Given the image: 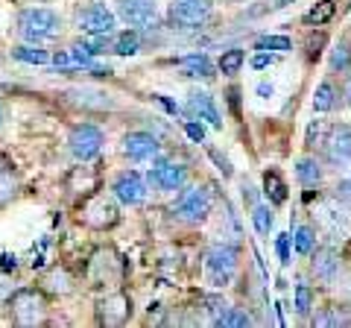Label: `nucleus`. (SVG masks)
<instances>
[{
	"label": "nucleus",
	"instance_id": "1",
	"mask_svg": "<svg viewBox=\"0 0 351 328\" xmlns=\"http://www.w3.org/2000/svg\"><path fill=\"white\" fill-rule=\"evenodd\" d=\"M82 288L94 293H106L114 288H123L129 279V261L114 244H100L88 253L85 264L80 267Z\"/></svg>",
	"mask_w": 351,
	"mask_h": 328
},
{
	"label": "nucleus",
	"instance_id": "2",
	"mask_svg": "<svg viewBox=\"0 0 351 328\" xmlns=\"http://www.w3.org/2000/svg\"><path fill=\"white\" fill-rule=\"evenodd\" d=\"M240 261H243V244L237 240H214L202 249V272L205 284L211 290H226L240 276Z\"/></svg>",
	"mask_w": 351,
	"mask_h": 328
},
{
	"label": "nucleus",
	"instance_id": "3",
	"mask_svg": "<svg viewBox=\"0 0 351 328\" xmlns=\"http://www.w3.org/2000/svg\"><path fill=\"white\" fill-rule=\"evenodd\" d=\"M3 311L9 314V323L18 325V328H41V325L53 323L50 320L53 299L38 288V284H18Z\"/></svg>",
	"mask_w": 351,
	"mask_h": 328
},
{
	"label": "nucleus",
	"instance_id": "4",
	"mask_svg": "<svg viewBox=\"0 0 351 328\" xmlns=\"http://www.w3.org/2000/svg\"><path fill=\"white\" fill-rule=\"evenodd\" d=\"M73 223L82 226L85 232H97V235L114 232L123 223V205L112 194L97 191L91 196H85V200L73 202Z\"/></svg>",
	"mask_w": 351,
	"mask_h": 328
},
{
	"label": "nucleus",
	"instance_id": "5",
	"mask_svg": "<svg viewBox=\"0 0 351 328\" xmlns=\"http://www.w3.org/2000/svg\"><path fill=\"white\" fill-rule=\"evenodd\" d=\"M316 232L325 244L346 246L351 244V209L346 202H339L331 191H322V196L313 205V220Z\"/></svg>",
	"mask_w": 351,
	"mask_h": 328
},
{
	"label": "nucleus",
	"instance_id": "6",
	"mask_svg": "<svg viewBox=\"0 0 351 328\" xmlns=\"http://www.w3.org/2000/svg\"><path fill=\"white\" fill-rule=\"evenodd\" d=\"M12 30L27 45H47V41H56L62 36L64 18L50 6H24L18 9Z\"/></svg>",
	"mask_w": 351,
	"mask_h": 328
},
{
	"label": "nucleus",
	"instance_id": "7",
	"mask_svg": "<svg viewBox=\"0 0 351 328\" xmlns=\"http://www.w3.org/2000/svg\"><path fill=\"white\" fill-rule=\"evenodd\" d=\"M167 214L176 223L188 226V229H199L208 223V217L214 214V194L208 185H184V188L176 194L173 205L167 209Z\"/></svg>",
	"mask_w": 351,
	"mask_h": 328
},
{
	"label": "nucleus",
	"instance_id": "8",
	"mask_svg": "<svg viewBox=\"0 0 351 328\" xmlns=\"http://www.w3.org/2000/svg\"><path fill=\"white\" fill-rule=\"evenodd\" d=\"M71 27L85 38H100L117 32L114 9L106 6V0H76L71 12Z\"/></svg>",
	"mask_w": 351,
	"mask_h": 328
},
{
	"label": "nucleus",
	"instance_id": "9",
	"mask_svg": "<svg viewBox=\"0 0 351 328\" xmlns=\"http://www.w3.org/2000/svg\"><path fill=\"white\" fill-rule=\"evenodd\" d=\"M346 264L348 261H346L343 246L319 240V244L311 249V255H307V279L319 288V293H328L337 284L339 272L346 270Z\"/></svg>",
	"mask_w": 351,
	"mask_h": 328
},
{
	"label": "nucleus",
	"instance_id": "10",
	"mask_svg": "<svg viewBox=\"0 0 351 328\" xmlns=\"http://www.w3.org/2000/svg\"><path fill=\"white\" fill-rule=\"evenodd\" d=\"M217 0H170L167 27L176 32H202L214 24Z\"/></svg>",
	"mask_w": 351,
	"mask_h": 328
},
{
	"label": "nucleus",
	"instance_id": "11",
	"mask_svg": "<svg viewBox=\"0 0 351 328\" xmlns=\"http://www.w3.org/2000/svg\"><path fill=\"white\" fill-rule=\"evenodd\" d=\"M135 320V296L123 288L97 293L94 299V325L100 328H126Z\"/></svg>",
	"mask_w": 351,
	"mask_h": 328
},
{
	"label": "nucleus",
	"instance_id": "12",
	"mask_svg": "<svg viewBox=\"0 0 351 328\" xmlns=\"http://www.w3.org/2000/svg\"><path fill=\"white\" fill-rule=\"evenodd\" d=\"M103 182H106V173L100 167V159L97 161H76L73 167L64 173L62 188H64V196H68L71 202H80L85 196L103 191Z\"/></svg>",
	"mask_w": 351,
	"mask_h": 328
},
{
	"label": "nucleus",
	"instance_id": "13",
	"mask_svg": "<svg viewBox=\"0 0 351 328\" xmlns=\"http://www.w3.org/2000/svg\"><path fill=\"white\" fill-rule=\"evenodd\" d=\"M36 284L53 302H64V299H73L82 290V276L71 264H50L36 276Z\"/></svg>",
	"mask_w": 351,
	"mask_h": 328
},
{
	"label": "nucleus",
	"instance_id": "14",
	"mask_svg": "<svg viewBox=\"0 0 351 328\" xmlns=\"http://www.w3.org/2000/svg\"><path fill=\"white\" fill-rule=\"evenodd\" d=\"M106 144V129L91 124V120H80L68 129V152L73 161H97Z\"/></svg>",
	"mask_w": 351,
	"mask_h": 328
},
{
	"label": "nucleus",
	"instance_id": "15",
	"mask_svg": "<svg viewBox=\"0 0 351 328\" xmlns=\"http://www.w3.org/2000/svg\"><path fill=\"white\" fill-rule=\"evenodd\" d=\"M149 182V191L156 194H179L191 182V167L182 161H167L164 156L152 159V167L144 173Z\"/></svg>",
	"mask_w": 351,
	"mask_h": 328
},
{
	"label": "nucleus",
	"instance_id": "16",
	"mask_svg": "<svg viewBox=\"0 0 351 328\" xmlns=\"http://www.w3.org/2000/svg\"><path fill=\"white\" fill-rule=\"evenodd\" d=\"M108 194H112L123 209H141V205L149 200V182H147L144 173L126 167V170H120L112 176V182H108Z\"/></svg>",
	"mask_w": 351,
	"mask_h": 328
},
{
	"label": "nucleus",
	"instance_id": "17",
	"mask_svg": "<svg viewBox=\"0 0 351 328\" xmlns=\"http://www.w3.org/2000/svg\"><path fill=\"white\" fill-rule=\"evenodd\" d=\"M319 156L328 167H351V124L331 120L328 135L319 147Z\"/></svg>",
	"mask_w": 351,
	"mask_h": 328
},
{
	"label": "nucleus",
	"instance_id": "18",
	"mask_svg": "<svg viewBox=\"0 0 351 328\" xmlns=\"http://www.w3.org/2000/svg\"><path fill=\"white\" fill-rule=\"evenodd\" d=\"M120 156L132 164H144L161 156V141L147 129H132L120 138Z\"/></svg>",
	"mask_w": 351,
	"mask_h": 328
},
{
	"label": "nucleus",
	"instance_id": "19",
	"mask_svg": "<svg viewBox=\"0 0 351 328\" xmlns=\"http://www.w3.org/2000/svg\"><path fill=\"white\" fill-rule=\"evenodd\" d=\"M114 15L126 27L149 30L158 21V0H114Z\"/></svg>",
	"mask_w": 351,
	"mask_h": 328
},
{
	"label": "nucleus",
	"instance_id": "20",
	"mask_svg": "<svg viewBox=\"0 0 351 328\" xmlns=\"http://www.w3.org/2000/svg\"><path fill=\"white\" fill-rule=\"evenodd\" d=\"M304 323L311 328H351V305L331 296L328 302L313 305V311Z\"/></svg>",
	"mask_w": 351,
	"mask_h": 328
},
{
	"label": "nucleus",
	"instance_id": "21",
	"mask_svg": "<svg viewBox=\"0 0 351 328\" xmlns=\"http://www.w3.org/2000/svg\"><path fill=\"white\" fill-rule=\"evenodd\" d=\"M73 108H82V112H112L117 106L114 97L103 91V89H91V85H76L62 94Z\"/></svg>",
	"mask_w": 351,
	"mask_h": 328
},
{
	"label": "nucleus",
	"instance_id": "22",
	"mask_svg": "<svg viewBox=\"0 0 351 328\" xmlns=\"http://www.w3.org/2000/svg\"><path fill=\"white\" fill-rule=\"evenodd\" d=\"M325 173H328V164L322 161L319 152L304 150L302 156L293 161V176L299 182V188H322Z\"/></svg>",
	"mask_w": 351,
	"mask_h": 328
},
{
	"label": "nucleus",
	"instance_id": "23",
	"mask_svg": "<svg viewBox=\"0 0 351 328\" xmlns=\"http://www.w3.org/2000/svg\"><path fill=\"white\" fill-rule=\"evenodd\" d=\"M182 112H184V117L205 120L208 126L223 129V115H219V108H217V100H214V97L208 94V91H202V89H193V91L188 94V100H184Z\"/></svg>",
	"mask_w": 351,
	"mask_h": 328
},
{
	"label": "nucleus",
	"instance_id": "24",
	"mask_svg": "<svg viewBox=\"0 0 351 328\" xmlns=\"http://www.w3.org/2000/svg\"><path fill=\"white\" fill-rule=\"evenodd\" d=\"M173 68H179L182 76H191V80H205L211 82L217 76V65L211 62L208 53H184V56H176L170 59Z\"/></svg>",
	"mask_w": 351,
	"mask_h": 328
},
{
	"label": "nucleus",
	"instance_id": "25",
	"mask_svg": "<svg viewBox=\"0 0 351 328\" xmlns=\"http://www.w3.org/2000/svg\"><path fill=\"white\" fill-rule=\"evenodd\" d=\"M261 196L272 205V209L287 205L290 185H287V179H284V173L278 167H263V173H261Z\"/></svg>",
	"mask_w": 351,
	"mask_h": 328
},
{
	"label": "nucleus",
	"instance_id": "26",
	"mask_svg": "<svg viewBox=\"0 0 351 328\" xmlns=\"http://www.w3.org/2000/svg\"><path fill=\"white\" fill-rule=\"evenodd\" d=\"M311 106L316 115H334L337 108H343V89H339L337 76H325V80L316 85Z\"/></svg>",
	"mask_w": 351,
	"mask_h": 328
},
{
	"label": "nucleus",
	"instance_id": "27",
	"mask_svg": "<svg viewBox=\"0 0 351 328\" xmlns=\"http://www.w3.org/2000/svg\"><path fill=\"white\" fill-rule=\"evenodd\" d=\"M351 71V30L339 32L334 47L328 50V76H346Z\"/></svg>",
	"mask_w": 351,
	"mask_h": 328
},
{
	"label": "nucleus",
	"instance_id": "28",
	"mask_svg": "<svg viewBox=\"0 0 351 328\" xmlns=\"http://www.w3.org/2000/svg\"><path fill=\"white\" fill-rule=\"evenodd\" d=\"M316 296H319V288L307 279V276H299L295 279V288H293V311L302 316V320H307L316 305Z\"/></svg>",
	"mask_w": 351,
	"mask_h": 328
},
{
	"label": "nucleus",
	"instance_id": "29",
	"mask_svg": "<svg viewBox=\"0 0 351 328\" xmlns=\"http://www.w3.org/2000/svg\"><path fill=\"white\" fill-rule=\"evenodd\" d=\"M141 32L144 30H135V27H126L123 32H112L108 36V53H114V56H138Z\"/></svg>",
	"mask_w": 351,
	"mask_h": 328
},
{
	"label": "nucleus",
	"instance_id": "30",
	"mask_svg": "<svg viewBox=\"0 0 351 328\" xmlns=\"http://www.w3.org/2000/svg\"><path fill=\"white\" fill-rule=\"evenodd\" d=\"M325 47H328V30L325 27H311V30H307L304 45H302V56H304L307 68L319 65V59L325 56Z\"/></svg>",
	"mask_w": 351,
	"mask_h": 328
},
{
	"label": "nucleus",
	"instance_id": "31",
	"mask_svg": "<svg viewBox=\"0 0 351 328\" xmlns=\"http://www.w3.org/2000/svg\"><path fill=\"white\" fill-rule=\"evenodd\" d=\"M249 220H252V229L258 232V237H263V240H269V235L276 232V209H272L267 200H261L258 205H252V209H249Z\"/></svg>",
	"mask_w": 351,
	"mask_h": 328
},
{
	"label": "nucleus",
	"instance_id": "32",
	"mask_svg": "<svg viewBox=\"0 0 351 328\" xmlns=\"http://www.w3.org/2000/svg\"><path fill=\"white\" fill-rule=\"evenodd\" d=\"M337 15H339L337 0H319V3H313V6L302 15V27H304V30H311V27H328Z\"/></svg>",
	"mask_w": 351,
	"mask_h": 328
},
{
	"label": "nucleus",
	"instance_id": "33",
	"mask_svg": "<svg viewBox=\"0 0 351 328\" xmlns=\"http://www.w3.org/2000/svg\"><path fill=\"white\" fill-rule=\"evenodd\" d=\"M21 188H24V182H21V173H18L15 167L0 170V211L9 209V205L18 200Z\"/></svg>",
	"mask_w": 351,
	"mask_h": 328
},
{
	"label": "nucleus",
	"instance_id": "34",
	"mask_svg": "<svg viewBox=\"0 0 351 328\" xmlns=\"http://www.w3.org/2000/svg\"><path fill=\"white\" fill-rule=\"evenodd\" d=\"M290 244H293V249L299 253L302 258H307L311 255V249L319 244V232H316V226L307 220V223H299L293 229V237H290Z\"/></svg>",
	"mask_w": 351,
	"mask_h": 328
},
{
	"label": "nucleus",
	"instance_id": "35",
	"mask_svg": "<svg viewBox=\"0 0 351 328\" xmlns=\"http://www.w3.org/2000/svg\"><path fill=\"white\" fill-rule=\"evenodd\" d=\"M9 56H12L15 62H24V65H50L53 62L50 50H44L41 45H27V41L15 45L12 50H9Z\"/></svg>",
	"mask_w": 351,
	"mask_h": 328
},
{
	"label": "nucleus",
	"instance_id": "36",
	"mask_svg": "<svg viewBox=\"0 0 351 328\" xmlns=\"http://www.w3.org/2000/svg\"><path fill=\"white\" fill-rule=\"evenodd\" d=\"M243 65H246V50H243V47H228V50L219 53V59H217V73L228 76V80H234V76L243 71Z\"/></svg>",
	"mask_w": 351,
	"mask_h": 328
},
{
	"label": "nucleus",
	"instance_id": "37",
	"mask_svg": "<svg viewBox=\"0 0 351 328\" xmlns=\"http://www.w3.org/2000/svg\"><path fill=\"white\" fill-rule=\"evenodd\" d=\"M252 50H272V53H290L293 38L290 36H258L252 41Z\"/></svg>",
	"mask_w": 351,
	"mask_h": 328
},
{
	"label": "nucleus",
	"instance_id": "38",
	"mask_svg": "<svg viewBox=\"0 0 351 328\" xmlns=\"http://www.w3.org/2000/svg\"><path fill=\"white\" fill-rule=\"evenodd\" d=\"M328 126H331V120H311V126H307V135H304V150H311V152H319L322 147V141L328 135Z\"/></svg>",
	"mask_w": 351,
	"mask_h": 328
},
{
	"label": "nucleus",
	"instance_id": "39",
	"mask_svg": "<svg viewBox=\"0 0 351 328\" xmlns=\"http://www.w3.org/2000/svg\"><path fill=\"white\" fill-rule=\"evenodd\" d=\"M328 296H334V299H339V302L351 305V264H346V270L339 272V279H337L334 288L328 290Z\"/></svg>",
	"mask_w": 351,
	"mask_h": 328
},
{
	"label": "nucleus",
	"instance_id": "40",
	"mask_svg": "<svg viewBox=\"0 0 351 328\" xmlns=\"http://www.w3.org/2000/svg\"><path fill=\"white\" fill-rule=\"evenodd\" d=\"M258 320L249 314V308H243V305H232L223 320V328H237V325H255Z\"/></svg>",
	"mask_w": 351,
	"mask_h": 328
},
{
	"label": "nucleus",
	"instance_id": "41",
	"mask_svg": "<svg viewBox=\"0 0 351 328\" xmlns=\"http://www.w3.org/2000/svg\"><path fill=\"white\" fill-rule=\"evenodd\" d=\"M15 288H18L15 272L0 270V308H6V302H9V296H12V293H15Z\"/></svg>",
	"mask_w": 351,
	"mask_h": 328
},
{
	"label": "nucleus",
	"instance_id": "42",
	"mask_svg": "<svg viewBox=\"0 0 351 328\" xmlns=\"http://www.w3.org/2000/svg\"><path fill=\"white\" fill-rule=\"evenodd\" d=\"M182 129H184V135H188L193 144H205V126H202V120H182Z\"/></svg>",
	"mask_w": 351,
	"mask_h": 328
},
{
	"label": "nucleus",
	"instance_id": "43",
	"mask_svg": "<svg viewBox=\"0 0 351 328\" xmlns=\"http://www.w3.org/2000/svg\"><path fill=\"white\" fill-rule=\"evenodd\" d=\"M281 59V53H272V50H255V56H252V68L255 71H263V68H272Z\"/></svg>",
	"mask_w": 351,
	"mask_h": 328
},
{
	"label": "nucleus",
	"instance_id": "44",
	"mask_svg": "<svg viewBox=\"0 0 351 328\" xmlns=\"http://www.w3.org/2000/svg\"><path fill=\"white\" fill-rule=\"evenodd\" d=\"M276 253H278L281 267H290L293 264V258H290V235H278L276 237Z\"/></svg>",
	"mask_w": 351,
	"mask_h": 328
},
{
	"label": "nucleus",
	"instance_id": "45",
	"mask_svg": "<svg viewBox=\"0 0 351 328\" xmlns=\"http://www.w3.org/2000/svg\"><path fill=\"white\" fill-rule=\"evenodd\" d=\"M331 194L337 196L339 202H346L348 209H351V173H348V176H343V179H339V182L334 185V191H331Z\"/></svg>",
	"mask_w": 351,
	"mask_h": 328
},
{
	"label": "nucleus",
	"instance_id": "46",
	"mask_svg": "<svg viewBox=\"0 0 351 328\" xmlns=\"http://www.w3.org/2000/svg\"><path fill=\"white\" fill-rule=\"evenodd\" d=\"M208 156H211V159H214V164H217V170H219V173H223V176H226V179H232V176H234V170H232V161H228L226 156H219V152H217L214 147H208Z\"/></svg>",
	"mask_w": 351,
	"mask_h": 328
},
{
	"label": "nucleus",
	"instance_id": "47",
	"mask_svg": "<svg viewBox=\"0 0 351 328\" xmlns=\"http://www.w3.org/2000/svg\"><path fill=\"white\" fill-rule=\"evenodd\" d=\"M240 196H243V205H246V209H252V205H258V202H261V200H258L255 185H252L249 179L240 182Z\"/></svg>",
	"mask_w": 351,
	"mask_h": 328
},
{
	"label": "nucleus",
	"instance_id": "48",
	"mask_svg": "<svg viewBox=\"0 0 351 328\" xmlns=\"http://www.w3.org/2000/svg\"><path fill=\"white\" fill-rule=\"evenodd\" d=\"M339 89H343V106L351 108V71L346 76H339Z\"/></svg>",
	"mask_w": 351,
	"mask_h": 328
},
{
	"label": "nucleus",
	"instance_id": "49",
	"mask_svg": "<svg viewBox=\"0 0 351 328\" xmlns=\"http://www.w3.org/2000/svg\"><path fill=\"white\" fill-rule=\"evenodd\" d=\"M152 100H156V103H161L164 108H167V112L170 115H182V106H176V103H170L167 100V97H164V94H152Z\"/></svg>",
	"mask_w": 351,
	"mask_h": 328
},
{
	"label": "nucleus",
	"instance_id": "50",
	"mask_svg": "<svg viewBox=\"0 0 351 328\" xmlns=\"http://www.w3.org/2000/svg\"><path fill=\"white\" fill-rule=\"evenodd\" d=\"M258 97H263V100H269L272 94H276V89H272V82H258Z\"/></svg>",
	"mask_w": 351,
	"mask_h": 328
},
{
	"label": "nucleus",
	"instance_id": "51",
	"mask_svg": "<svg viewBox=\"0 0 351 328\" xmlns=\"http://www.w3.org/2000/svg\"><path fill=\"white\" fill-rule=\"evenodd\" d=\"M293 0H267V9L269 12H281V9H287Z\"/></svg>",
	"mask_w": 351,
	"mask_h": 328
},
{
	"label": "nucleus",
	"instance_id": "52",
	"mask_svg": "<svg viewBox=\"0 0 351 328\" xmlns=\"http://www.w3.org/2000/svg\"><path fill=\"white\" fill-rule=\"evenodd\" d=\"M0 261H3V264H0V270H9V272L18 270V258H15V255H3Z\"/></svg>",
	"mask_w": 351,
	"mask_h": 328
},
{
	"label": "nucleus",
	"instance_id": "53",
	"mask_svg": "<svg viewBox=\"0 0 351 328\" xmlns=\"http://www.w3.org/2000/svg\"><path fill=\"white\" fill-rule=\"evenodd\" d=\"M6 167H12V159H9V152L0 147V170H6Z\"/></svg>",
	"mask_w": 351,
	"mask_h": 328
},
{
	"label": "nucleus",
	"instance_id": "54",
	"mask_svg": "<svg viewBox=\"0 0 351 328\" xmlns=\"http://www.w3.org/2000/svg\"><path fill=\"white\" fill-rule=\"evenodd\" d=\"M3 124H6V112H3V103H0V129H3Z\"/></svg>",
	"mask_w": 351,
	"mask_h": 328
},
{
	"label": "nucleus",
	"instance_id": "55",
	"mask_svg": "<svg viewBox=\"0 0 351 328\" xmlns=\"http://www.w3.org/2000/svg\"><path fill=\"white\" fill-rule=\"evenodd\" d=\"M217 3H219V0H217ZM223 3H237V0H223Z\"/></svg>",
	"mask_w": 351,
	"mask_h": 328
}]
</instances>
